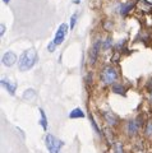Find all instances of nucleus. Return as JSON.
<instances>
[{
	"label": "nucleus",
	"instance_id": "nucleus-23",
	"mask_svg": "<svg viewBox=\"0 0 152 153\" xmlns=\"http://www.w3.org/2000/svg\"><path fill=\"white\" fill-rule=\"evenodd\" d=\"M3 1H4V3H5V4H8L9 1H10V0H3Z\"/></svg>",
	"mask_w": 152,
	"mask_h": 153
},
{
	"label": "nucleus",
	"instance_id": "nucleus-9",
	"mask_svg": "<svg viewBox=\"0 0 152 153\" xmlns=\"http://www.w3.org/2000/svg\"><path fill=\"white\" fill-rule=\"evenodd\" d=\"M104 117H105V120L109 125H116L118 117L113 112H104Z\"/></svg>",
	"mask_w": 152,
	"mask_h": 153
},
{
	"label": "nucleus",
	"instance_id": "nucleus-11",
	"mask_svg": "<svg viewBox=\"0 0 152 153\" xmlns=\"http://www.w3.org/2000/svg\"><path fill=\"white\" fill-rule=\"evenodd\" d=\"M40 115H41V119H40V125L42 126V129L46 131L47 130V117H46V114L42 108H40Z\"/></svg>",
	"mask_w": 152,
	"mask_h": 153
},
{
	"label": "nucleus",
	"instance_id": "nucleus-17",
	"mask_svg": "<svg viewBox=\"0 0 152 153\" xmlns=\"http://www.w3.org/2000/svg\"><path fill=\"white\" fill-rule=\"evenodd\" d=\"M89 117H91V124H92L93 129H95V130H96V133L98 134V135H101V133H100V129L97 128V124H96V121H95V119H93L92 116H89Z\"/></svg>",
	"mask_w": 152,
	"mask_h": 153
},
{
	"label": "nucleus",
	"instance_id": "nucleus-7",
	"mask_svg": "<svg viewBox=\"0 0 152 153\" xmlns=\"http://www.w3.org/2000/svg\"><path fill=\"white\" fill-rule=\"evenodd\" d=\"M1 85H3V87L8 91L9 94H10V96H14V94H16V88H17V84H16V83H13L12 80L3 78V79H1Z\"/></svg>",
	"mask_w": 152,
	"mask_h": 153
},
{
	"label": "nucleus",
	"instance_id": "nucleus-5",
	"mask_svg": "<svg viewBox=\"0 0 152 153\" xmlns=\"http://www.w3.org/2000/svg\"><path fill=\"white\" fill-rule=\"evenodd\" d=\"M102 47V41L101 40H96V42L92 45L91 50L88 52V60L91 64H95L97 61V57H98V54H100V49Z\"/></svg>",
	"mask_w": 152,
	"mask_h": 153
},
{
	"label": "nucleus",
	"instance_id": "nucleus-21",
	"mask_svg": "<svg viewBox=\"0 0 152 153\" xmlns=\"http://www.w3.org/2000/svg\"><path fill=\"white\" fill-rule=\"evenodd\" d=\"M0 30H1V31H0V35H4V32H5V26H4V25H1V27H0Z\"/></svg>",
	"mask_w": 152,
	"mask_h": 153
},
{
	"label": "nucleus",
	"instance_id": "nucleus-13",
	"mask_svg": "<svg viewBox=\"0 0 152 153\" xmlns=\"http://www.w3.org/2000/svg\"><path fill=\"white\" fill-rule=\"evenodd\" d=\"M113 92H114V93H118V94H120V93H121V94H124L125 88L123 87L121 84H115V85L113 87Z\"/></svg>",
	"mask_w": 152,
	"mask_h": 153
},
{
	"label": "nucleus",
	"instance_id": "nucleus-12",
	"mask_svg": "<svg viewBox=\"0 0 152 153\" xmlns=\"http://www.w3.org/2000/svg\"><path fill=\"white\" fill-rule=\"evenodd\" d=\"M69 117L70 119H82V117H84V112L82 111L80 108H74L72 112L69 114Z\"/></svg>",
	"mask_w": 152,
	"mask_h": 153
},
{
	"label": "nucleus",
	"instance_id": "nucleus-4",
	"mask_svg": "<svg viewBox=\"0 0 152 153\" xmlns=\"http://www.w3.org/2000/svg\"><path fill=\"white\" fill-rule=\"evenodd\" d=\"M68 30H69V27H68V25H65V23L59 26L58 31H56V33H55V37H54V44L56 46H59L64 42L65 36H66V33H68Z\"/></svg>",
	"mask_w": 152,
	"mask_h": 153
},
{
	"label": "nucleus",
	"instance_id": "nucleus-20",
	"mask_svg": "<svg viewBox=\"0 0 152 153\" xmlns=\"http://www.w3.org/2000/svg\"><path fill=\"white\" fill-rule=\"evenodd\" d=\"M115 153H123V146L120 143H116L115 144Z\"/></svg>",
	"mask_w": 152,
	"mask_h": 153
},
{
	"label": "nucleus",
	"instance_id": "nucleus-1",
	"mask_svg": "<svg viewBox=\"0 0 152 153\" xmlns=\"http://www.w3.org/2000/svg\"><path fill=\"white\" fill-rule=\"evenodd\" d=\"M37 60H39L37 51L33 49V47H31V49L23 51L22 55L19 56V59H18V69H19L21 71L30 70L35 66Z\"/></svg>",
	"mask_w": 152,
	"mask_h": 153
},
{
	"label": "nucleus",
	"instance_id": "nucleus-15",
	"mask_svg": "<svg viewBox=\"0 0 152 153\" xmlns=\"http://www.w3.org/2000/svg\"><path fill=\"white\" fill-rule=\"evenodd\" d=\"M77 18H78V13H74L72 17H70V25H69V28L70 30H73L75 23H77Z\"/></svg>",
	"mask_w": 152,
	"mask_h": 153
},
{
	"label": "nucleus",
	"instance_id": "nucleus-2",
	"mask_svg": "<svg viewBox=\"0 0 152 153\" xmlns=\"http://www.w3.org/2000/svg\"><path fill=\"white\" fill-rule=\"evenodd\" d=\"M45 144H46L49 153H60L61 148L64 146V142L55 138L53 134H47L45 138Z\"/></svg>",
	"mask_w": 152,
	"mask_h": 153
},
{
	"label": "nucleus",
	"instance_id": "nucleus-16",
	"mask_svg": "<svg viewBox=\"0 0 152 153\" xmlns=\"http://www.w3.org/2000/svg\"><path fill=\"white\" fill-rule=\"evenodd\" d=\"M132 4H127V5H123L121 7V14H127V12H129L132 9Z\"/></svg>",
	"mask_w": 152,
	"mask_h": 153
},
{
	"label": "nucleus",
	"instance_id": "nucleus-19",
	"mask_svg": "<svg viewBox=\"0 0 152 153\" xmlns=\"http://www.w3.org/2000/svg\"><path fill=\"white\" fill-rule=\"evenodd\" d=\"M55 47H56V45L54 44V41H53V42H50V44L47 45V50H49V52H54Z\"/></svg>",
	"mask_w": 152,
	"mask_h": 153
},
{
	"label": "nucleus",
	"instance_id": "nucleus-18",
	"mask_svg": "<svg viewBox=\"0 0 152 153\" xmlns=\"http://www.w3.org/2000/svg\"><path fill=\"white\" fill-rule=\"evenodd\" d=\"M146 134H147V135H152V121H150L148 124H147Z\"/></svg>",
	"mask_w": 152,
	"mask_h": 153
},
{
	"label": "nucleus",
	"instance_id": "nucleus-10",
	"mask_svg": "<svg viewBox=\"0 0 152 153\" xmlns=\"http://www.w3.org/2000/svg\"><path fill=\"white\" fill-rule=\"evenodd\" d=\"M36 96H37L36 91L30 88V89L25 91V93H23V100H26V101H33V100L36 98Z\"/></svg>",
	"mask_w": 152,
	"mask_h": 153
},
{
	"label": "nucleus",
	"instance_id": "nucleus-6",
	"mask_svg": "<svg viewBox=\"0 0 152 153\" xmlns=\"http://www.w3.org/2000/svg\"><path fill=\"white\" fill-rule=\"evenodd\" d=\"M1 63H3V65H5V66H13L14 64L17 63V55L14 54L13 51L5 52V54L3 55V57H1Z\"/></svg>",
	"mask_w": 152,
	"mask_h": 153
},
{
	"label": "nucleus",
	"instance_id": "nucleus-24",
	"mask_svg": "<svg viewBox=\"0 0 152 153\" xmlns=\"http://www.w3.org/2000/svg\"><path fill=\"white\" fill-rule=\"evenodd\" d=\"M151 100H152V91H151Z\"/></svg>",
	"mask_w": 152,
	"mask_h": 153
},
{
	"label": "nucleus",
	"instance_id": "nucleus-3",
	"mask_svg": "<svg viewBox=\"0 0 152 153\" xmlns=\"http://www.w3.org/2000/svg\"><path fill=\"white\" fill-rule=\"evenodd\" d=\"M118 79V73L115 68H113V66L107 65L105 68L102 69L101 71V80L104 84H114L116 82Z\"/></svg>",
	"mask_w": 152,
	"mask_h": 153
},
{
	"label": "nucleus",
	"instance_id": "nucleus-14",
	"mask_svg": "<svg viewBox=\"0 0 152 153\" xmlns=\"http://www.w3.org/2000/svg\"><path fill=\"white\" fill-rule=\"evenodd\" d=\"M111 46H113V38L111 37H107L106 40L102 42V49L104 50H109Z\"/></svg>",
	"mask_w": 152,
	"mask_h": 153
},
{
	"label": "nucleus",
	"instance_id": "nucleus-8",
	"mask_svg": "<svg viewBox=\"0 0 152 153\" xmlns=\"http://www.w3.org/2000/svg\"><path fill=\"white\" fill-rule=\"evenodd\" d=\"M138 131V124H137L134 120H130L127 123V133L129 135H134V134Z\"/></svg>",
	"mask_w": 152,
	"mask_h": 153
},
{
	"label": "nucleus",
	"instance_id": "nucleus-22",
	"mask_svg": "<svg viewBox=\"0 0 152 153\" xmlns=\"http://www.w3.org/2000/svg\"><path fill=\"white\" fill-rule=\"evenodd\" d=\"M80 3V0H74V4H79Z\"/></svg>",
	"mask_w": 152,
	"mask_h": 153
}]
</instances>
